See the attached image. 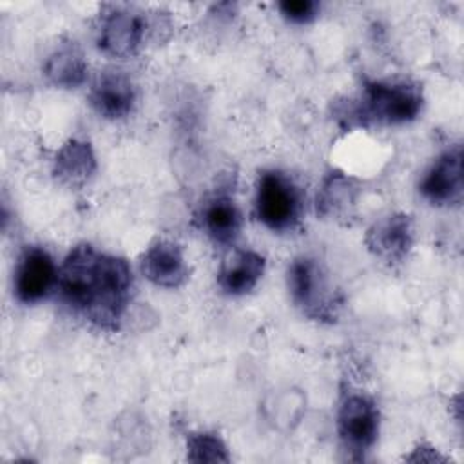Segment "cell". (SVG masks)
<instances>
[{
    "mask_svg": "<svg viewBox=\"0 0 464 464\" xmlns=\"http://www.w3.org/2000/svg\"><path fill=\"white\" fill-rule=\"evenodd\" d=\"M359 196V181L341 170H334L323 179L317 192V214L324 219L348 225L352 219H355Z\"/></svg>",
    "mask_w": 464,
    "mask_h": 464,
    "instance_id": "7c38bea8",
    "label": "cell"
},
{
    "mask_svg": "<svg viewBox=\"0 0 464 464\" xmlns=\"http://www.w3.org/2000/svg\"><path fill=\"white\" fill-rule=\"evenodd\" d=\"M266 419L279 430H292L299 424L304 411V397L297 390H285L272 395L265 404Z\"/></svg>",
    "mask_w": 464,
    "mask_h": 464,
    "instance_id": "e0dca14e",
    "label": "cell"
},
{
    "mask_svg": "<svg viewBox=\"0 0 464 464\" xmlns=\"http://www.w3.org/2000/svg\"><path fill=\"white\" fill-rule=\"evenodd\" d=\"M138 91L130 76L123 71H103L92 83L89 92L91 107L105 120H123L136 105Z\"/></svg>",
    "mask_w": 464,
    "mask_h": 464,
    "instance_id": "30bf717a",
    "label": "cell"
},
{
    "mask_svg": "<svg viewBox=\"0 0 464 464\" xmlns=\"http://www.w3.org/2000/svg\"><path fill=\"white\" fill-rule=\"evenodd\" d=\"M58 285V270L51 254L42 246H27L16 263L13 288L24 304L45 299Z\"/></svg>",
    "mask_w": 464,
    "mask_h": 464,
    "instance_id": "ba28073f",
    "label": "cell"
},
{
    "mask_svg": "<svg viewBox=\"0 0 464 464\" xmlns=\"http://www.w3.org/2000/svg\"><path fill=\"white\" fill-rule=\"evenodd\" d=\"M415 243V227L410 214L393 212L377 219L364 236V245L377 259L395 265L408 257Z\"/></svg>",
    "mask_w": 464,
    "mask_h": 464,
    "instance_id": "9c48e42d",
    "label": "cell"
},
{
    "mask_svg": "<svg viewBox=\"0 0 464 464\" xmlns=\"http://www.w3.org/2000/svg\"><path fill=\"white\" fill-rule=\"evenodd\" d=\"M187 459L190 462H228L230 455L218 433L198 431L187 437Z\"/></svg>",
    "mask_w": 464,
    "mask_h": 464,
    "instance_id": "ac0fdd59",
    "label": "cell"
},
{
    "mask_svg": "<svg viewBox=\"0 0 464 464\" xmlns=\"http://www.w3.org/2000/svg\"><path fill=\"white\" fill-rule=\"evenodd\" d=\"M94 172H96L94 150L89 141H83L78 138L65 141L53 163L54 178L69 188L83 187L85 183L91 181Z\"/></svg>",
    "mask_w": 464,
    "mask_h": 464,
    "instance_id": "9a60e30c",
    "label": "cell"
},
{
    "mask_svg": "<svg viewBox=\"0 0 464 464\" xmlns=\"http://www.w3.org/2000/svg\"><path fill=\"white\" fill-rule=\"evenodd\" d=\"M337 433L344 451L353 460H362L379 435V408L364 393H350L337 411Z\"/></svg>",
    "mask_w": 464,
    "mask_h": 464,
    "instance_id": "5b68a950",
    "label": "cell"
},
{
    "mask_svg": "<svg viewBox=\"0 0 464 464\" xmlns=\"http://www.w3.org/2000/svg\"><path fill=\"white\" fill-rule=\"evenodd\" d=\"M256 216L272 232L285 234L297 228L304 199L294 178L279 169L263 170L256 185Z\"/></svg>",
    "mask_w": 464,
    "mask_h": 464,
    "instance_id": "277c9868",
    "label": "cell"
},
{
    "mask_svg": "<svg viewBox=\"0 0 464 464\" xmlns=\"http://www.w3.org/2000/svg\"><path fill=\"white\" fill-rule=\"evenodd\" d=\"M420 196L433 207H459L462 203V149L444 150L419 181Z\"/></svg>",
    "mask_w": 464,
    "mask_h": 464,
    "instance_id": "52a82bcc",
    "label": "cell"
},
{
    "mask_svg": "<svg viewBox=\"0 0 464 464\" xmlns=\"http://www.w3.org/2000/svg\"><path fill=\"white\" fill-rule=\"evenodd\" d=\"M319 4L315 0H283L277 4L279 13L294 24H308L319 14Z\"/></svg>",
    "mask_w": 464,
    "mask_h": 464,
    "instance_id": "d6986e66",
    "label": "cell"
},
{
    "mask_svg": "<svg viewBox=\"0 0 464 464\" xmlns=\"http://www.w3.org/2000/svg\"><path fill=\"white\" fill-rule=\"evenodd\" d=\"M140 270L152 285L161 288H179L188 279V266L181 248L169 241H154L140 257Z\"/></svg>",
    "mask_w": 464,
    "mask_h": 464,
    "instance_id": "8fae6325",
    "label": "cell"
},
{
    "mask_svg": "<svg viewBox=\"0 0 464 464\" xmlns=\"http://www.w3.org/2000/svg\"><path fill=\"white\" fill-rule=\"evenodd\" d=\"M201 227L216 245H232L243 227V216L236 199L225 192L208 198L201 208Z\"/></svg>",
    "mask_w": 464,
    "mask_h": 464,
    "instance_id": "5bb4252c",
    "label": "cell"
},
{
    "mask_svg": "<svg viewBox=\"0 0 464 464\" xmlns=\"http://www.w3.org/2000/svg\"><path fill=\"white\" fill-rule=\"evenodd\" d=\"M147 34V20L127 7H109L100 18L96 44L111 58L134 56Z\"/></svg>",
    "mask_w": 464,
    "mask_h": 464,
    "instance_id": "8992f818",
    "label": "cell"
},
{
    "mask_svg": "<svg viewBox=\"0 0 464 464\" xmlns=\"http://www.w3.org/2000/svg\"><path fill=\"white\" fill-rule=\"evenodd\" d=\"M265 274V257L254 250H236L227 256L218 272L223 294L237 297L252 292Z\"/></svg>",
    "mask_w": 464,
    "mask_h": 464,
    "instance_id": "4fadbf2b",
    "label": "cell"
},
{
    "mask_svg": "<svg viewBox=\"0 0 464 464\" xmlns=\"http://www.w3.org/2000/svg\"><path fill=\"white\" fill-rule=\"evenodd\" d=\"M44 74L54 87L76 89L87 80V60L83 51L67 42L58 45L44 62Z\"/></svg>",
    "mask_w": 464,
    "mask_h": 464,
    "instance_id": "2e32d148",
    "label": "cell"
},
{
    "mask_svg": "<svg viewBox=\"0 0 464 464\" xmlns=\"http://www.w3.org/2000/svg\"><path fill=\"white\" fill-rule=\"evenodd\" d=\"M424 107V94L419 83L408 80L366 82L357 100L337 105L343 125H404L419 118Z\"/></svg>",
    "mask_w": 464,
    "mask_h": 464,
    "instance_id": "7a4b0ae2",
    "label": "cell"
},
{
    "mask_svg": "<svg viewBox=\"0 0 464 464\" xmlns=\"http://www.w3.org/2000/svg\"><path fill=\"white\" fill-rule=\"evenodd\" d=\"M56 288L74 315L100 330L114 332L132 297V270L123 257L80 243L58 268Z\"/></svg>",
    "mask_w": 464,
    "mask_h": 464,
    "instance_id": "6da1fadb",
    "label": "cell"
},
{
    "mask_svg": "<svg viewBox=\"0 0 464 464\" xmlns=\"http://www.w3.org/2000/svg\"><path fill=\"white\" fill-rule=\"evenodd\" d=\"M286 285L292 303L312 321L334 323L339 317L343 301L334 288L324 266L310 256L295 257L286 272Z\"/></svg>",
    "mask_w": 464,
    "mask_h": 464,
    "instance_id": "3957f363",
    "label": "cell"
}]
</instances>
